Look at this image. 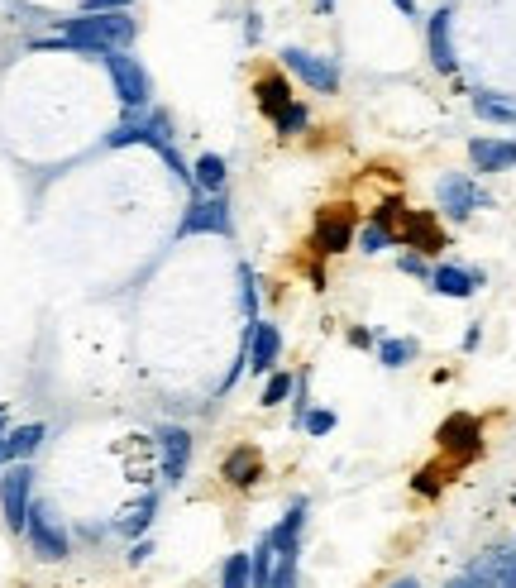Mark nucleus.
Segmentation results:
<instances>
[{"mask_svg": "<svg viewBox=\"0 0 516 588\" xmlns=\"http://www.w3.org/2000/svg\"><path fill=\"white\" fill-rule=\"evenodd\" d=\"M29 507H34V464H10L0 474V512H5V526L15 536H24Z\"/></svg>", "mask_w": 516, "mask_h": 588, "instance_id": "obj_7", "label": "nucleus"}, {"mask_svg": "<svg viewBox=\"0 0 516 588\" xmlns=\"http://www.w3.org/2000/svg\"><path fill=\"white\" fill-rule=\"evenodd\" d=\"M220 474H225V483H235V488H254L263 479V455H258L254 445H235L225 455V464H220Z\"/></svg>", "mask_w": 516, "mask_h": 588, "instance_id": "obj_17", "label": "nucleus"}, {"mask_svg": "<svg viewBox=\"0 0 516 588\" xmlns=\"http://www.w3.org/2000/svg\"><path fill=\"white\" fill-rule=\"evenodd\" d=\"M469 163L478 173H512L516 139H469Z\"/></svg>", "mask_w": 516, "mask_h": 588, "instance_id": "obj_14", "label": "nucleus"}, {"mask_svg": "<svg viewBox=\"0 0 516 588\" xmlns=\"http://www.w3.org/2000/svg\"><path fill=\"white\" fill-rule=\"evenodd\" d=\"M225 182H230V163L220 153H201L192 163V192L196 196H225Z\"/></svg>", "mask_w": 516, "mask_h": 588, "instance_id": "obj_18", "label": "nucleus"}, {"mask_svg": "<svg viewBox=\"0 0 516 588\" xmlns=\"http://www.w3.org/2000/svg\"><path fill=\"white\" fill-rule=\"evenodd\" d=\"M139 39V20L115 10V15H72V20H58V34L43 39L39 48H72V53H86V58H101V53H120Z\"/></svg>", "mask_w": 516, "mask_h": 588, "instance_id": "obj_1", "label": "nucleus"}, {"mask_svg": "<svg viewBox=\"0 0 516 588\" xmlns=\"http://www.w3.org/2000/svg\"><path fill=\"white\" fill-rule=\"evenodd\" d=\"M435 206L445 211L450 220H469L473 211H483V206H493V196L483 192L473 177L464 173H445L440 182H435Z\"/></svg>", "mask_w": 516, "mask_h": 588, "instance_id": "obj_9", "label": "nucleus"}, {"mask_svg": "<svg viewBox=\"0 0 516 588\" xmlns=\"http://www.w3.org/2000/svg\"><path fill=\"white\" fill-rule=\"evenodd\" d=\"M478 416H450L445 426H440V445L450 450V455H478Z\"/></svg>", "mask_w": 516, "mask_h": 588, "instance_id": "obj_20", "label": "nucleus"}, {"mask_svg": "<svg viewBox=\"0 0 516 588\" xmlns=\"http://www.w3.org/2000/svg\"><path fill=\"white\" fill-rule=\"evenodd\" d=\"M397 244V235L387 230V225H378V220H368L364 230H359V240H354V249H364V254H383V249H392Z\"/></svg>", "mask_w": 516, "mask_h": 588, "instance_id": "obj_26", "label": "nucleus"}, {"mask_svg": "<svg viewBox=\"0 0 516 588\" xmlns=\"http://www.w3.org/2000/svg\"><path fill=\"white\" fill-rule=\"evenodd\" d=\"M301 531H306V498H297L287 512H282L278 526H268V536H273V550H278V560H297L301 555Z\"/></svg>", "mask_w": 516, "mask_h": 588, "instance_id": "obj_15", "label": "nucleus"}, {"mask_svg": "<svg viewBox=\"0 0 516 588\" xmlns=\"http://www.w3.org/2000/svg\"><path fill=\"white\" fill-rule=\"evenodd\" d=\"M244 354H249V369L254 373H273L282 359V330L273 326V321H249V330H244Z\"/></svg>", "mask_w": 516, "mask_h": 588, "instance_id": "obj_11", "label": "nucleus"}, {"mask_svg": "<svg viewBox=\"0 0 516 588\" xmlns=\"http://www.w3.org/2000/svg\"><path fill=\"white\" fill-rule=\"evenodd\" d=\"M282 67L306 82L311 91H321V96H335L340 91V63L335 58H325V53H311V48H282Z\"/></svg>", "mask_w": 516, "mask_h": 588, "instance_id": "obj_8", "label": "nucleus"}, {"mask_svg": "<svg viewBox=\"0 0 516 588\" xmlns=\"http://www.w3.org/2000/svg\"><path fill=\"white\" fill-rule=\"evenodd\" d=\"M153 440H158V469H163V483H168V488H182V479L192 474L196 436L187 431V426H177V421H163V426L153 431Z\"/></svg>", "mask_w": 516, "mask_h": 588, "instance_id": "obj_6", "label": "nucleus"}, {"mask_svg": "<svg viewBox=\"0 0 516 588\" xmlns=\"http://www.w3.org/2000/svg\"><path fill=\"white\" fill-rule=\"evenodd\" d=\"M0 436H10V421H5V412H0Z\"/></svg>", "mask_w": 516, "mask_h": 588, "instance_id": "obj_44", "label": "nucleus"}, {"mask_svg": "<svg viewBox=\"0 0 516 588\" xmlns=\"http://www.w3.org/2000/svg\"><path fill=\"white\" fill-rule=\"evenodd\" d=\"M488 283L478 268H459V263H440L435 273H430V287L440 292V297H473L478 287Z\"/></svg>", "mask_w": 516, "mask_h": 588, "instance_id": "obj_16", "label": "nucleus"}, {"mask_svg": "<svg viewBox=\"0 0 516 588\" xmlns=\"http://www.w3.org/2000/svg\"><path fill=\"white\" fill-rule=\"evenodd\" d=\"M335 10V0H316V15H330Z\"/></svg>", "mask_w": 516, "mask_h": 588, "instance_id": "obj_42", "label": "nucleus"}, {"mask_svg": "<svg viewBox=\"0 0 516 588\" xmlns=\"http://www.w3.org/2000/svg\"><path fill=\"white\" fill-rule=\"evenodd\" d=\"M149 555H153V541H149V536H144V541H134V545H129V565H144Z\"/></svg>", "mask_w": 516, "mask_h": 588, "instance_id": "obj_36", "label": "nucleus"}, {"mask_svg": "<svg viewBox=\"0 0 516 588\" xmlns=\"http://www.w3.org/2000/svg\"><path fill=\"white\" fill-rule=\"evenodd\" d=\"M497 588H516V550L502 555V569H497Z\"/></svg>", "mask_w": 516, "mask_h": 588, "instance_id": "obj_35", "label": "nucleus"}, {"mask_svg": "<svg viewBox=\"0 0 516 588\" xmlns=\"http://www.w3.org/2000/svg\"><path fill=\"white\" fill-rule=\"evenodd\" d=\"M392 5H397L402 15H411V20H416V0H392Z\"/></svg>", "mask_w": 516, "mask_h": 588, "instance_id": "obj_41", "label": "nucleus"}, {"mask_svg": "<svg viewBox=\"0 0 516 588\" xmlns=\"http://www.w3.org/2000/svg\"><path fill=\"white\" fill-rule=\"evenodd\" d=\"M0 455H5V436H0Z\"/></svg>", "mask_w": 516, "mask_h": 588, "instance_id": "obj_46", "label": "nucleus"}, {"mask_svg": "<svg viewBox=\"0 0 516 588\" xmlns=\"http://www.w3.org/2000/svg\"><path fill=\"white\" fill-rule=\"evenodd\" d=\"M220 588H249V555H244V550L225 555V565H220Z\"/></svg>", "mask_w": 516, "mask_h": 588, "instance_id": "obj_29", "label": "nucleus"}, {"mask_svg": "<svg viewBox=\"0 0 516 588\" xmlns=\"http://www.w3.org/2000/svg\"><path fill=\"white\" fill-rule=\"evenodd\" d=\"M273 569H278V550H273V536L263 531L254 555H249V588H268L273 584Z\"/></svg>", "mask_w": 516, "mask_h": 588, "instance_id": "obj_23", "label": "nucleus"}, {"mask_svg": "<svg viewBox=\"0 0 516 588\" xmlns=\"http://www.w3.org/2000/svg\"><path fill=\"white\" fill-rule=\"evenodd\" d=\"M292 388H297V378H292V373H282V369H273L268 373V383H263V397H258V402H263V407H282V402L292 397Z\"/></svg>", "mask_w": 516, "mask_h": 588, "instance_id": "obj_27", "label": "nucleus"}, {"mask_svg": "<svg viewBox=\"0 0 516 588\" xmlns=\"http://www.w3.org/2000/svg\"><path fill=\"white\" fill-rule=\"evenodd\" d=\"M172 115L163 106H149V110H125V120L106 134V149H129V144H144V149H172Z\"/></svg>", "mask_w": 516, "mask_h": 588, "instance_id": "obj_2", "label": "nucleus"}, {"mask_svg": "<svg viewBox=\"0 0 516 588\" xmlns=\"http://www.w3.org/2000/svg\"><path fill=\"white\" fill-rule=\"evenodd\" d=\"M153 517H158V493H144V498H134L125 507V512H120V517H115V522H110V531H115V536H120V541H144V536H149V526H153Z\"/></svg>", "mask_w": 516, "mask_h": 588, "instance_id": "obj_12", "label": "nucleus"}, {"mask_svg": "<svg viewBox=\"0 0 516 588\" xmlns=\"http://www.w3.org/2000/svg\"><path fill=\"white\" fill-rule=\"evenodd\" d=\"M268 588H301L297 560H278V569H273V584H268Z\"/></svg>", "mask_w": 516, "mask_h": 588, "instance_id": "obj_33", "label": "nucleus"}, {"mask_svg": "<svg viewBox=\"0 0 516 588\" xmlns=\"http://www.w3.org/2000/svg\"><path fill=\"white\" fill-rule=\"evenodd\" d=\"M450 24H454V10L445 5V10H435L426 20V48H430V63H435V72H454L459 67V58H454V39H450Z\"/></svg>", "mask_w": 516, "mask_h": 588, "instance_id": "obj_13", "label": "nucleus"}, {"mask_svg": "<svg viewBox=\"0 0 516 588\" xmlns=\"http://www.w3.org/2000/svg\"><path fill=\"white\" fill-rule=\"evenodd\" d=\"M134 0H82V15H115V10H129Z\"/></svg>", "mask_w": 516, "mask_h": 588, "instance_id": "obj_34", "label": "nucleus"}, {"mask_svg": "<svg viewBox=\"0 0 516 588\" xmlns=\"http://www.w3.org/2000/svg\"><path fill=\"white\" fill-rule=\"evenodd\" d=\"M24 541H29V550H34L39 560H48V565H58V560L72 555V536H67V526L58 522V507L43 498H34V507H29Z\"/></svg>", "mask_w": 516, "mask_h": 588, "instance_id": "obj_3", "label": "nucleus"}, {"mask_svg": "<svg viewBox=\"0 0 516 588\" xmlns=\"http://www.w3.org/2000/svg\"><path fill=\"white\" fill-rule=\"evenodd\" d=\"M387 588H421L416 579H397V584H387Z\"/></svg>", "mask_w": 516, "mask_h": 588, "instance_id": "obj_43", "label": "nucleus"}, {"mask_svg": "<svg viewBox=\"0 0 516 588\" xmlns=\"http://www.w3.org/2000/svg\"><path fill=\"white\" fill-rule=\"evenodd\" d=\"M397 244H411V254H435V249H445V235L435 230V220L430 216H407Z\"/></svg>", "mask_w": 516, "mask_h": 588, "instance_id": "obj_21", "label": "nucleus"}, {"mask_svg": "<svg viewBox=\"0 0 516 588\" xmlns=\"http://www.w3.org/2000/svg\"><path fill=\"white\" fill-rule=\"evenodd\" d=\"M359 240V230H354V211L349 206H330L316 216V230H311V249L321 254V259H335L344 249H354Z\"/></svg>", "mask_w": 516, "mask_h": 588, "instance_id": "obj_10", "label": "nucleus"}, {"mask_svg": "<svg viewBox=\"0 0 516 588\" xmlns=\"http://www.w3.org/2000/svg\"><path fill=\"white\" fill-rule=\"evenodd\" d=\"M445 588H488V584H478V579H473V574H454L450 584Z\"/></svg>", "mask_w": 516, "mask_h": 588, "instance_id": "obj_40", "label": "nucleus"}, {"mask_svg": "<svg viewBox=\"0 0 516 588\" xmlns=\"http://www.w3.org/2000/svg\"><path fill=\"white\" fill-rule=\"evenodd\" d=\"M306 125H311V110L301 106V101H292V106H282L278 115H273V130L287 134V139H292V134H301Z\"/></svg>", "mask_w": 516, "mask_h": 588, "instance_id": "obj_28", "label": "nucleus"}, {"mask_svg": "<svg viewBox=\"0 0 516 588\" xmlns=\"http://www.w3.org/2000/svg\"><path fill=\"white\" fill-rule=\"evenodd\" d=\"M349 345H354V349H368V345H373V330L354 326V330H349Z\"/></svg>", "mask_w": 516, "mask_h": 588, "instance_id": "obj_38", "label": "nucleus"}, {"mask_svg": "<svg viewBox=\"0 0 516 588\" xmlns=\"http://www.w3.org/2000/svg\"><path fill=\"white\" fill-rule=\"evenodd\" d=\"M187 235H215V240H235V211H230V196H196L187 206V216L177 225V240Z\"/></svg>", "mask_w": 516, "mask_h": 588, "instance_id": "obj_5", "label": "nucleus"}, {"mask_svg": "<svg viewBox=\"0 0 516 588\" xmlns=\"http://www.w3.org/2000/svg\"><path fill=\"white\" fill-rule=\"evenodd\" d=\"M43 440H48V426L43 421H29V426H10V436H5V464H29L34 450H39Z\"/></svg>", "mask_w": 516, "mask_h": 588, "instance_id": "obj_19", "label": "nucleus"}, {"mask_svg": "<svg viewBox=\"0 0 516 588\" xmlns=\"http://www.w3.org/2000/svg\"><path fill=\"white\" fill-rule=\"evenodd\" d=\"M96 63L106 67L110 87H115V96H120V106L125 110H149L153 106V77L139 58H129V53H101Z\"/></svg>", "mask_w": 516, "mask_h": 588, "instance_id": "obj_4", "label": "nucleus"}, {"mask_svg": "<svg viewBox=\"0 0 516 588\" xmlns=\"http://www.w3.org/2000/svg\"><path fill=\"white\" fill-rule=\"evenodd\" d=\"M0 474H5V455H0Z\"/></svg>", "mask_w": 516, "mask_h": 588, "instance_id": "obj_45", "label": "nucleus"}, {"mask_svg": "<svg viewBox=\"0 0 516 588\" xmlns=\"http://www.w3.org/2000/svg\"><path fill=\"white\" fill-rule=\"evenodd\" d=\"M244 39H249V44H258V39H263V20H258V15H249V20H244Z\"/></svg>", "mask_w": 516, "mask_h": 588, "instance_id": "obj_39", "label": "nucleus"}, {"mask_svg": "<svg viewBox=\"0 0 516 588\" xmlns=\"http://www.w3.org/2000/svg\"><path fill=\"white\" fill-rule=\"evenodd\" d=\"M301 431H306V436H330V431H335V412L311 407V412H306V421H301Z\"/></svg>", "mask_w": 516, "mask_h": 588, "instance_id": "obj_31", "label": "nucleus"}, {"mask_svg": "<svg viewBox=\"0 0 516 588\" xmlns=\"http://www.w3.org/2000/svg\"><path fill=\"white\" fill-rule=\"evenodd\" d=\"M239 302L249 311V321H258V283H254V268L239 263Z\"/></svg>", "mask_w": 516, "mask_h": 588, "instance_id": "obj_30", "label": "nucleus"}, {"mask_svg": "<svg viewBox=\"0 0 516 588\" xmlns=\"http://www.w3.org/2000/svg\"><path fill=\"white\" fill-rule=\"evenodd\" d=\"M416 340H378V364L383 369H407L411 359H416Z\"/></svg>", "mask_w": 516, "mask_h": 588, "instance_id": "obj_24", "label": "nucleus"}, {"mask_svg": "<svg viewBox=\"0 0 516 588\" xmlns=\"http://www.w3.org/2000/svg\"><path fill=\"white\" fill-rule=\"evenodd\" d=\"M440 469H421V479H416V493H435L440 488V479H435Z\"/></svg>", "mask_w": 516, "mask_h": 588, "instance_id": "obj_37", "label": "nucleus"}, {"mask_svg": "<svg viewBox=\"0 0 516 588\" xmlns=\"http://www.w3.org/2000/svg\"><path fill=\"white\" fill-rule=\"evenodd\" d=\"M254 96H258V110H263L268 120H273V115H278L282 106H292V101H297L282 72H263V77L254 82Z\"/></svg>", "mask_w": 516, "mask_h": 588, "instance_id": "obj_22", "label": "nucleus"}, {"mask_svg": "<svg viewBox=\"0 0 516 588\" xmlns=\"http://www.w3.org/2000/svg\"><path fill=\"white\" fill-rule=\"evenodd\" d=\"M397 268H402V273H411V278H421V283H430V273H435V268L426 263V254H411V249L397 259Z\"/></svg>", "mask_w": 516, "mask_h": 588, "instance_id": "obj_32", "label": "nucleus"}, {"mask_svg": "<svg viewBox=\"0 0 516 588\" xmlns=\"http://www.w3.org/2000/svg\"><path fill=\"white\" fill-rule=\"evenodd\" d=\"M473 110H478L483 120H516V101L493 96V91H473Z\"/></svg>", "mask_w": 516, "mask_h": 588, "instance_id": "obj_25", "label": "nucleus"}]
</instances>
